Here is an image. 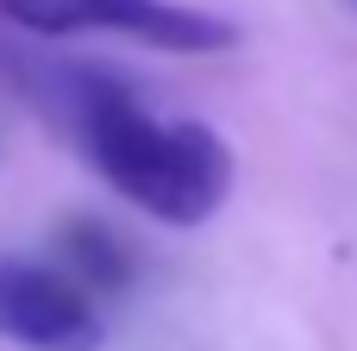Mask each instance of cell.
I'll return each instance as SVG.
<instances>
[{"label":"cell","mask_w":357,"mask_h":351,"mask_svg":"<svg viewBox=\"0 0 357 351\" xmlns=\"http://www.w3.org/2000/svg\"><path fill=\"white\" fill-rule=\"evenodd\" d=\"M56 107L82 138L88 163L113 195L144 207L163 226H201L232 195V151L201 119L151 113L126 82L100 69H69L56 82Z\"/></svg>","instance_id":"obj_1"},{"label":"cell","mask_w":357,"mask_h":351,"mask_svg":"<svg viewBox=\"0 0 357 351\" xmlns=\"http://www.w3.org/2000/svg\"><path fill=\"white\" fill-rule=\"evenodd\" d=\"M0 13L38 38H75V31H119L157 50L207 57L238 44V25L220 13H195L176 0H0Z\"/></svg>","instance_id":"obj_2"},{"label":"cell","mask_w":357,"mask_h":351,"mask_svg":"<svg viewBox=\"0 0 357 351\" xmlns=\"http://www.w3.org/2000/svg\"><path fill=\"white\" fill-rule=\"evenodd\" d=\"M0 339L25 351H100V301L56 264L0 251Z\"/></svg>","instance_id":"obj_3"},{"label":"cell","mask_w":357,"mask_h":351,"mask_svg":"<svg viewBox=\"0 0 357 351\" xmlns=\"http://www.w3.org/2000/svg\"><path fill=\"white\" fill-rule=\"evenodd\" d=\"M56 270H69L94 301L100 295H119L126 283H132V245L113 232V226H100V220H63L56 226Z\"/></svg>","instance_id":"obj_4"},{"label":"cell","mask_w":357,"mask_h":351,"mask_svg":"<svg viewBox=\"0 0 357 351\" xmlns=\"http://www.w3.org/2000/svg\"><path fill=\"white\" fill-rule=\"evenodd\" d=\"M345 6H351V13H357V0H345Z\"/></svg>","instance_id":"obj_5"}]
</instances>
